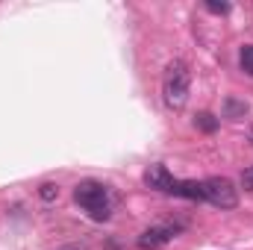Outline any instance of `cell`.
I'll use <instances>...</instances> for the list:
<instances>
[{
	"instance_id": "cell-1",
	"label": "cell",
	"mask_w": 253,
	"mask_h": 250,
	"mask_svg": "<svg viewBox=\"0 0 253 250\" xmlns=\"http://www.w3.org/2000/svg\"><path fill=\"white\" fill-rule=\"evenodd\" d=\"M189 91H191L189 65L174 59V62L165 68V74H162V100H165V106L174 109V112H180L189 103Z\"/></svg>"
},
{
	"instance_id": "cell-2",
	"label": "cell",
	"mask_w": 253,
	"mask_h": 250,
	"mask_svg": "<svg viewBox=\"0 0 253 250\" xmlns=\"http://www.w3.org/2000/svg\"><path fill=\"white\" fill-rule=\"evenodd\" d=\"M74 200L88 212V218L94 221H109L112 215V194H109V186L97 183V180H83L74 188Z\"/></svg>"
},
{
	"instance_id": "cell-3",
	"label": "cell",
	"mask_w": 253,
	"mask_h": 250,
	"mask_svg": "<svg viewBox=\"0 0 253 250\" xmlns=\"http://www.w3.org/2000/svg\"><path fill=\"white\" fill-rule=\"evenodd\" d=\"M203 200H209L218 209H236L239 206V188L227 177H209V180H203Z\"/></svg>"
},
{
	"instance_id": "cell-4",
	"label": "cell",
	"mask_w": 253,
	"mask_h": 250,
	"mask_svg": "<svg viewBox=\"0 0 253 250\" xmlns=\"http://www.w3.org/2000/svg\"><path fill=\"white\" fill-rule=\"evenodd\" d=\"M180 230H183L180 224H156V227H150V230H144V233L138 236V248L141 250L162 248V245H168L171 239H177Z\"/></svg>"
},
{
	"instance_id": "cell-5",
	"label": "cell",
	"mask_w": 253,
	"mask_h": 250,
	"mask_svg": "<svg viewBox=\"0 0 253 250\" xmlns=\"http://www.w3.org/2000/svg\"><path fill=\"white\" fill-rule=\"evenodd\" d=\"M174 177H171V171L165 168V165H150L147 171H144V186L153 188V191H162V194H171L174 191Z\"/></svg>"
},
{
	"instance_id": "cell-6",
	"label": "cell",
	"mask_w": 253,
	"mask_h": 250,
	"mask_svg": "<svg viewBox=\"0 0 253 250\" xmlns=\"http://www.w3.org/2000/svg\"><path fill=\"white\" fill-rule=\"evenodd\" d=\"M171 194L174 197H189V200H203V183H197V180H177Z\"/></svg>"
},
{
	"instance_id": "cell-7",
	"label": "cell",
	"mask_w": 253,
	"mask_h": 250,
	"mask_svg": "<svg viewBox=\"0 0 253 250\" xmlns=\"http://www.w3.org/2000/svg\"><path fill=\"white\" fill-rule=\"evenodd\" d=\"M245 115H248V103L245 100H236V97L224 100V118H245Z\"/></svg>"
},
{
	"instance_id": "cell-8",
	"label": "cell",
	"mask_w": 253,
	"mask_h": 250,
	"mask_svg": "<svg viewBox=\"0 0 253 250\" xmlns=\"http://www.w3.org/2000/svg\"><path fill=\"white\" fill-rule=\"evenodd\" d=\"M218 124H221V121H218L212 112H200V115H194V126H197V129H203V132H215Z\"/></svg>"
},
{
	"instance_id": "cell-9",
	"label": "cell",
	"mask_w": 253,
	"mask_h": 250,
	"mask_svg": "<svg viewBox=\"0 0 253 250\" xmlns=\"http://www.w3.org/2000/svg\"><path fill=\"white\" fill-rule=\"evenodd\" d=\"M239 65H242V71H245L248 77H253V44H245V47H242Z\"/></svg>"
},
{
	"instance_id": "cell-10",
	"label": "cell",
	"mask_w": 253,
	"mask_h": 250,
	"mask_svg": "<svg viewBox=\"0 0 253 250\" xmlns=\"http://www.w3.org/2000/svg\"><path fill=\"white\" fill-rule=\"evenodd\" d=\"M39 197H42V200H56V197H59V186H56V183H42V186H39Z\"/></svg>"
},
{
	"instance_id": "cell-11",
	"label": "cell",
	"mask_w": 253,
	"mask_h": 250,
	"mask_svg": "<svg viewBox=\"0 0 253 250\" xmlns=\"http://www.w3.org/2000/svg\"><path fill=\"white\" fill-rule=\"evenodd\" d=\"M203 6H206L209 12H215V15H227V12H230V3H212V0H206Z\"/></svg>"
},
{
	"instance_id": "cell-12",
	"label": "cell",
	"mask_w": 253,
	"mask_h": 250,
	"mask_svg": "<svg viewBox=\"0 0 253 250\" xmlns=\"http://www.w3.org/2000/svg\"><path fill=\"white\" fill-rule=\"evenodd\" d=\"M242 186L248 188V191H253V165L245 171V174H242Z\"/></svg>"
},
{
	"instance_id": "cell-13",
	"label": "cell",
	"mask_w": 253,
	"mask_h": 250,
	"mask_svg": "<svg viewBox=\"0 0 253 250\" xmlns=\"http://www.w3.org/2000/svg\"><path fill=\"white\" fill-rule=\"evenodd\" d=\"M251 141H253V129H251Z\"/></svg>"
}]
</instances>
